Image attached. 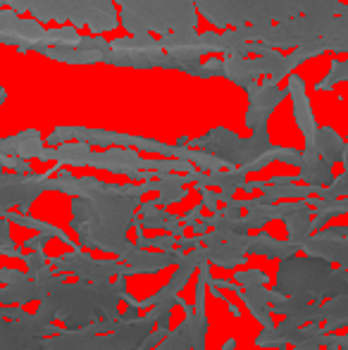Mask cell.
Masks as SVG:
<instances>
[{
	"label": "cell",
	"instance_id": "obj_31",
	"mask_svg": "<svg viewBox=\"0 0 348 350\" xmlns=\"http://www.w3.org/2000/svg\"><path fill=\"white\" fill-rule=\"evenodd\" d=\"M0 165L8 167V170H12V172H17V174H31V165H29V160H22V157L0 155Z\"/></svg>",
	"mask_w": 348,
	"mask_h": 350
},
{
	"label": "cell",
	"instance_id": "obj_35",
	"mask_svg": "<svg viewBox=\"0 0 348 350\" xmlns=\"http://www.w3.org/2000/svg\"><path fill=\"white\" fill-rule=\"evenodd\" d=\"M51 239H53L51 234H41V231H38V234L34 236V239L24 241V248H27V250H43V248H46V243H48Z\"/></svg>",
	"mask_w": 348,
	"mask_h": 350
},
{
	"label": "cell",
	"instance_id": "obj_12",
	"mask_svg": "<svg viewBox=\"0 0 348 350\" xmlns=\"http://www.w3.org/2000/svg\"><path fill=\"white\" fill-rule=\"evenodd\" d=\"M248 112H246V126L251 131L267 129V120L274 112V107L289 96L286 88L279 86L274 79H265L263 83H256L248 88Z\"/></svg>",
	"mask_w": 348,
	"mask_h": 350
},
{
	"label": "cell",
	"instance_id": "obj_13",
	"mask_svg": "<svg viewBox=\"0 0 348 350\" xmlns=\"http://www.w3.org/2000/svg\"><path fill=\"white\" fill-rule=\"evenodd\" d=\"M186 258V250L172 248V250H148L139 248L136 243H131V248L122 255V262L129 265L131 274H155L160 269L170 267V265H181Z\"/></svg>",
	"mask_w": 348,
	"mask_h": 350
},
{
	"label": "cell",
	"instance_id": "obj_8",
	"mask_svg": "<svg viewBox=\"0 0 348 350\" xmlns=\"http://www.w3.org/2000/svg\"><path fill=\"white\" fill-rule=\"evenodd\" d=\"M179 146H189V148H200V150H208L213 155H217L224 165L232 170V167H246L251 162L260 160L265 152L272 150V143H269L267 129L253 131V136L241 139L234 131L217 126L210 134L198 136V139H179Z\"/></svg>",
	"mask_w": 348,
	"mask_h": 350
},
{
	"label": "cell",
	"instance_id": "obj_7",
	"mask_svg": "<svg viewBox=\"0 0 348 350\" xmlns=\"http://www.w3.org/2000/svg\"><path fill=\"white\" fill-rule=\"evenodd\" d=\"M193 5L198 14L217 29H239L246 24H277L306 14L308 0H193Z\"/></svg>",
	"mask_w": 348,
	"mask_h": 350
},
{
	"label": "cell",
	"instance_id": "obj_20",
	"mask_svg": "<svg viewBox=\"0 0 348 350\" xmlns=\"http://www.w3.org/2000/svg\"><path fill=\"white\" fill-rule=\"evenodd\" d=\"M237 295L246 303L248 312L263 324V329L274 327L272 324V288H265V286L243 288V286H239Z\"/></svg>",
	"mask_w": 348,
	"mask_h": 350
},
{
	"label": "cell",
	"instance_id": "obj_37",
	"mask_svg": "<svg viewBox=\"0 0 348 350\" xmlns=\"http://www.w3.org/2000/svg\"><path fill=\"white\" fill-rule=\"evenodd\" d=\"M203 210H205L203 205H196L193 210H189L184 217H181V224L189 226V229H191V226H193V224H198V221L203 219Z\"/></svg>",
	"mask_w": 348,
	"mask_h": 350
},
{
	"label": "cell",
	"instance_id": "obj_41",
	"mask_svg": "<svg viewBox=\"0 0 348 350\" xmlns=\"http://www.w3.org/2000/svg\"><path fill=\"white\" fill-rule=\"evenodd\" d=\"M325 350H339V343H336V334H330V343L325 346Z\"/></svg>",
	"mask_w": 348,
	"mask_h": 350
},
{
	"label": "cell",
	"instance_id": "obj_14",
	"mask_svg": "<svg viewBox=\"0 0 348 350\" xmlns=\"http://www.w3.org/2000/svg\"><path fill=\"white\" fill-rule=\"evenodd\" d=\"M312 205L308 200H284L277 203V219H282L286 224L289 241L296 243L298 248H303L308 239L312 236Z\"/></svg>",
	"mask_w": 348,
	"mask_h": 350
},
{
	"label": "cell",
	"instance_id": "obj_15",
	"mask_svg": "<svg viewBox=\"0 0 348 350\" xmlns=\"http://www.w3.org/2000/svg\"><path fill=\"white\" fill-rule=\"evenodd\" d=\"M289 98L293 100V115H296V124L301 129L303 139H306V148H315V134H317V124H315V115H312L310 100H308L306 93V81H303L298 74H289Z\"/></svg>",
	"mask_w": 348,
	"mask_h": 350
},
{
	"label": "cell",
	"instance_id": "obj_30",
	"mask_svg": "<svg viewBox=\"0 0 348 350\" xmlns=\"http://www.w3.org/2000/svg\"><path fill=\"white\" fill-rule=\"evenodd\" d=\"M234 281L243 288H253V286H267L269 277L263 269H237L234 272Z\"/></svg>",
	"mask_w": 348,
	"mask_h": 350
},
{
	"label": "cell",
	"instance_id": "obj_5",
	"mask_svg": "<svg viewBox=\"0 0 348 350\" xmlns=\"http://www.w3.org/2000/svg\"><path fill=\"white\" fill-rule=\"evenodd\" d=\"M0 5L14 12H31L36 22H72L75 27H88L93 33L120 27V12L112 0H0Z\"/></svg>",
	"mask_w": 348,
	"mask_h": 350
},
{
	"label": "cell",
	"instance_id": "obj_40",
	"mask_svg": "<svg viewBox=\"0 0 348 350\" xmlns=\"http://www.w3.org/2000/svg\"><path fill=\"white\" fill-rule=\"evenodd\" d=\"M336 343H339V350H348V334H344V336L336 334Z\"/></svg>",
	"mask_w": 348,
	"mask_h": 350
},
{
	"label": "cell",
	"instance_id": "obj_3",
	"mask_svg": "<svg viewBox=\"0 0 348 350\" xmlns=\"http://www.w3.org/2000/svg\"><path fill=\"white\" fill-rule=\"evenodd\" d=\"M274 291L282 295L306 300H325L346 295L348 298V269L332 267L330 260L312 258V255H291L282 260L277 269Z\"/></svg>",
	"mask_w": 348,
	"mask_h": 350
},
{
	"label": "cell",
	"instance_id": "obj_22",
	"mask_svg": "<svg viewBox=\"0 0 348 350\" xmlns=\"http://www.w3.org/2000/svg\"><path fill=\"white\" fill-rule=\"evenodd\" d=\"M43 143L41 134L36 129L22 131L17 136H10V139H0V155H14L22 157V160H31L41 152Z\"/></svg>",
	"mask_w": 348,
	"mask_h": 350
},
{
	"label": "cell",
	"instance_id": "obj_19",
	"mask_svg": "<svg viewBox=\"0 0 348 350\" xmlns=\"http://www.w3.org/2000/svg\"><path fill=\"white\" fill-rule=\"evenodd\" d=\"M301 250L306 255L330 260V262H336L339 267L348 269V239H322V236L312 234L310 239L303 243Z\"/></svg>",
	"mask_w": 348,
	"mask_h": 350
},
{
	"label": "cell",
	"instance_id": "obj_38",
	"mask_svg": "<svg viewBox=\"0 0 348 350\" xmlns=\"http://www.w3.org/2000/svg\"><path fill=\"white\" fill-rule=\"evenodd\" d=\"M198 245H203V239L200 236H181V239H176V248L179 250H193L198 248Z\"/></svg>",
	"mask_w": 348,
	"mask_h": 350
},
{
	"label": "cell",
	"instance_id": "obj_39",
	"mask_svg": "<svg viewBox=\"0 0 348 350\" xmlns=\"http://www.w3.org/2000/svg\"><path fill=\"white\" fill-rule=\"evenodd\" d=\"M298 176H272V179L267 181V184L272 186H286V184H296Z\"/></svg>",
	"mask_w": 348,
	"mask_h": 350
},
{
	"label": "cell",
	"instance_id": "obj_24",
	"mask_svg": "<svg viewBox=\"0 0 348 350\" xmlns=\"http://www.w3.org/2000/svg\"><path fill=\"white\" fill-rule=\"evenodd\" d=\"M315 148L327 162L336 165V162L344 160V150H346V141L336 134L332 126H317L315 134Z\"/></svg>",
	"mask_w": 348,
	"mask_h": 350
},
{
	"label": "cell",
	"instance_id": "obj_26",
	"mask_svg": "<svg viewBox=\"0 0 348 350\" xmlns=\"http://www.w3.org/2000/svg\"><path fill=\"white\" fill-rule=\"evenodd\" d=\"M344 81H348V57L346 60H332L330 72L315 86V91H332L336 83H344Z\"/></svg>",
	"mask_w": 348,
	"mask_h": 350
},
{
	"label": "cell",
	"instance_id": "obj_2",
	"mask_svg": "<svg viewBox=\"0 0 348 350\" xmlns=\"http://www.w3.org/2000/svg\"><path fill=\"white\" fill-rule=\"evenodd\" d=\"M126 295V277L115 281H75L60 284L41 300L36 314L46 322L60 319L65 329H84L98 319H117V305Z\"/></svg>",
	"mask_w": 348,
	"mask_h": 350
},
{
	"label": "cell",
	"instance_id": "obj_45",
	"mask_svg": "<svg viewBox=\"0 0 348 350\" xmlns=\"http://www.w3.org/2000/svg\"><path fill=\"white\" fill-rule=\"evenodd\" d=\"M5 98H8V91H5V88L0 86V105H3V103H5Z\"/></svg>",
	"mask_w": 348,
	"mask_h": 350
},
{
	"label": "cell",
	"instance_id": "obj_43",
	"mask_svg": "<svg viewBox=\"0 0 348 350\" xmlns=\"http://www.w3.org/2000/svg\"><path fill=\"white\" fill-rule=\"evenodd\" d=\"M227 310H229V312L234 314V317H239V314H241V310H239V308H237V305H234V303H229V300H227Z\"/></svg>",
	"mask_w": 348,
	"mask_h": 350
},
{
	"label": "cell",
	"instance_id": "obj_29",
	"mask_svg": "<svg viewBox=\"0 0 348 350\" xmlns=\"http://www.w3.org/2000/svg\"><path fill=\"white\" fill-rule=\"evenodd\" d=\"M0 255L24 260L22 248H17V243H14L12 236H10V221L5 219V217H0Z\"/></svg>",
	"mask_w": 348,
	"mask_h": 350
},
{
	"label": "cell",
	"instance_id": "obj_9",
	"mask_svg": "<svg viewBox=\"0 0 348 350\" xmlns=\"http://www.w3.org/2000/svg\"><path fill=\"white\" fill-rule=\"evenodd\" d=\"M81 36L77 27H60V29H43L36 19L17 17L14 10L0 12V43L5 46H17L19 53L36 51L38 46H79Z\"/></svg>",
	"mask_w": 348,
	"mask_h": 350
},
{
	"label": "cell",
	"instance_id": "obj_16",
	"mask_svg": "<svg viewBox=\"0 0 348 350\" xmlns=\"http://www.w3.org/2000/svg\"><path fill=\"white\" fill-rule=\"evenodd\" d=\"M248 234H239L229 241H217V243L205 245L208 253V262L217 265L222 269H237L239 265H243L248 260Z\"/></svg>",
	"mask_w": 348,
	"mask_h": 350
},
{
	"label": "cell",
	"instance_id": "obj_6",
	"mask_svg": "<svg viewBox=\"0 0 348 350\" xmlns=\"http://www.w3.org/2000/svg\"><path fill=\"white\" fill-rule=\"evenodd\" d=\"M122 5L120 24L131 33H174L196 31L198 10L193 0H112Z\"/></svg>",
	"mask_w": 348,
	"mask_h": 350
},
{
	"label": "cell",
	"instance_id": "obj_18",
	"mask_svg": "<svg viewBox=\"0 0 348 350\" xmlns=\"http://www.w3.org/2000/svg\"><path fill=\"white\" fill-rule=\"evenodd\" d=\"M332 162L317 152V148H303V162L298 167V181H306L310 186H330L334 181V172H332Z\"/></svg>",
	"mask_w": 348,
	"mask_h": 350
},
{
	"label": "cell",
	"instance_id": "obj_44",
	"mask_svg": "<svg viewBox=\"0 0 348 350\" xmlns=\"http://www.w3.org/2000/svg\"><path fill=\"white\" fill-rule=\"evenodd\" d=\"M344 172H348V141H346V150H344Z\"/></svg>",
	"mask_w": 348,
	"mask_h": 350
},
{
	"label": "cell",
	"instance_id": "obj_32",
	"mask_svg": "<svg viewBox=\"0 0 348 350\" xmlns=\"http://www.w3.org/2000/svg\"><path fill=\"white\" fill-rule=\"evenodd\" d=\"M277 162H284V165H293V167H301L303 150H298V148H284V146H279Z\"/></svg>",
	"mask_w": 348,
	"mask_h": 350
},
{
	"label": "cell",
	"instance_id": "obj_21",
	"mask_svg": "<svg viewBox=\"0 0 348 350\" xmlns=\"http://www.w3.org/2000/svg\"><path fill=\"white\" fill-rule=\"evenodd\" d=\"M298 245L291 241H279L274 236H269L267 231H258L256 236H251L248 241V255H265L269 260H286L291 255L298 253Z\"/></svg>",
	"mask_w": 348,
	"mask_h": 350
},
{
	"label": "cell",
	"instance_id": "obj_28",
	"mask_svg": "<svg viewBox=\"0 0 348 350\" xmlns=\"http://www.w3.org/2000/svg\"><path fill=\"white\" fill-rule=\"evenodd\" d=\"M322 317H325V322H332V319H344V317H348V298H346V295L327 298L325 303H322Z\"/></svg>",
	"mask_w": 348,
	"mask_h": 350
},
{
	"label": "cell",
	"instance_id": "obj_27",
	"mask_svg": "<svg viewBox=\"0 0 348 350\" xmlns=\"http://www.w3.org/2000/svg\"><path fill=\"white\" fill-rule=\"evenodd\" d=\"M315 196H320V198H325V200L348 198V172L334 176V181H332L330 186H320Z\"/></svg>",
	"mask_w": 348,
	"mask_h": 350
},
{
	"label": "cell",
	"instance_id": "obj_23",
	"mask_svg": "<svg viewBox=\"0 0 348 350\" xmlns=\"http://www.w3.org/2000/svg\"><path fill=\"white\" fill-rule=\"evenodd\" d=\"M224 77L241 88H253L260 79V72L256 70V62L243 55H227L224 57Z\"/></svg>",
	"mask_w": 348,
	"mask_h": 350
},
{
	"label": "cell",
	"instance_id": "obj_25",
	"mask_svg": "<svg viewBox=\"0 0 348 350\" xmlns=\"http://www.w3.org/2000/svg\"><path fill=\"white\" fill-rule=\"evenodd\" d=\"M115 53H148V51H163L160 38H153L150 33H141V36H124L115 38L110 43Z\"/></svg>",
	"mask_w": 348,
	"mask_h": 350
},
{
	"label": "cell",
	"instance_id": "obj_42",
	"mask_svg": "<svg viewBox=\"0 0 348 350\" xmlns=\"http://www.w3.org/2000/svg\"><path fill=\"white\" fill-rule=\"evenodd\" d=\"M219 350H237V338H229V341L224 343V346L219 348Z\"/></svg>",
	"mask_w": 348,
	"mask_h": 350
},
{
	"label": "cell",
	"instance_id": "obj_17",
	"mask_svg": "<svg viewBox=\"0 0 348 350\" xmlns=\"http://www.w3.org/2000/svg\"><path fill=\"white\" fill-rule=\"evenodd\" d=\"M272 314H284V317L291 319L296 327L325 322V317H322V303H320V300L293 298V295H286V298H282L279 303H274L272 305Z\"/></svg>",
	"mask_w": 348,
	"mask_h": 350
},
{
	"label": "cell",
	"instance_id": "obj_1",
	"mask_svg": "<svg viewBox=\"0 0 348 350\" xmlns=\"http://www.w3.org/2000/svg\"><path fill=\"white\" fill-rule=\"evenodd\" d=\"M53 191L75 196L72 200V226L79 234V243L91 250L115 253L117 258L131 248L126 229L134 226L136 208L144 193H148V181L134 184H103L96 176H81L57 170L53 176Z\"/></svg>",
	"mask_w": 348,
	"mask_h": 350
},
{
	"label": "cell",
	"instance_id": "obj_33",
	"mask_svg": "<svg viewBox=\"0 0 348 350\" xmlns=\"http://www.w3.org/2000/svg\"><path fill=\"white\" fill-rule=\"evenodd\" d=\"M196 191L200 193V205L213 212H217V203H219V193H215V191H210L208 186H196Z\"/></svg>",
	"mask_w": 348,
	"mask_h": 350
},
{
	"label": "cell",
	"instance_id": "obj_36",
	"mask_svg": "<svg viewBox=\"0 0 348 350\" xmlns=\"http://www.w3.org/2000/svg\"><path fill=\"white\" fill-rule=\"evenodd\" d=\"M322 239H348V226H330V229L315 231Z\"/></svg>",
	"mask_w": 348,
	"mask_h": 350
},
{
	"label": "cell",
	"instance_id": "obj_4",
	"mask_svg": "<svg viewBox=\"0 0 348 350\" xmlns=\"http://www.w3.org/2000/svg\"><path fill=\"white\" fill-rule=\"evenodd\" d=\"M134 305H126L120 312L117 324L107 334H93L91 329H65L57 336H48L43 350H139L144 338L155 329V314L148 312L139 317Z\"/></svg>",
	"mask_w": 348,
	"mask_h": 350
},
{
	"label": "cell",
	"instance_id": "obj_11",
	"mask_svg": "<svg viewBox=\"0 0 348 350\" xmlns=\"http://www.w3.org/2000/svg\"><path fill=\"white\" fill-rule=\"evenodd\" d=\"M51 267L60 274H75L84 281H110L112 277H134L131 267L122 260H96L88 253L75 248L60 258L51 260Z\"/></svg>",
	"mask_w": 348,
	"mask_h": 350
},
{
	"label": "cell",
	"instance_id": "obj_10",
	"mask_svg": "<svg viewBox=\"0 0 348 350\" xmlns=\"http://www.w3.org/2000/svg\"><path fill=\"white\" fill-rule=\"evenodd\" d=\"M60 167H53L48 172H31V174H0V208L17 212H29L34 200L46 191H53V176Z\"/></svg>",
	"mask_w": 348,
	"mask_h": 350
},
{
	"label": "cell",
	"instance_id": "obj_34",
	"mask_svg": "<svg viewBox=\"0 0 348 350\" xmlns=\"http://www.w3.org/2000/svg\"><path fill=\"white\" fill-rule=\"evenodd\" d=\"M168 334H170V329H153V332L144 338V343L139 346V350H153L165 336H168Z\"/></svg>",
	"mask_w": 348,
	"mask_h": 350
}]
</instances>
